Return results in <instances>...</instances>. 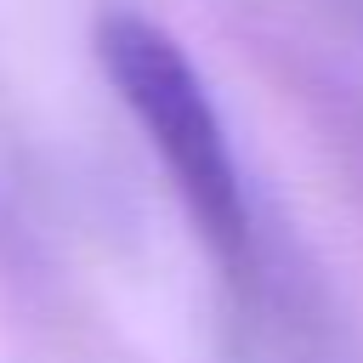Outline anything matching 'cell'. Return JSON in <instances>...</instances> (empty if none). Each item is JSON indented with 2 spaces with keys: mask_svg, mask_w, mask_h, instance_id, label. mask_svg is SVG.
Wrapping results in <instances>:
<instances>
[{
  "mask_svg": "<svg viewBox=\"0 0 363 363\" xmlns=\"http://www.w3.org/2000/svg\"><path fill=\"white\" fill-rule=\"evenodd\" d=\"M96 62L130 119L142 125L147 147L159 153L182 210L193 216L199 238L221 267H244L250 255V199L227 142V119L182 51L170 28L142 11H102L96 23Z\"/></svg>",
  "mask_w": 363,
  "mask_h": 363,
  "instance_id": "cell-1",
  "label": "cell"
}]
</instances>
